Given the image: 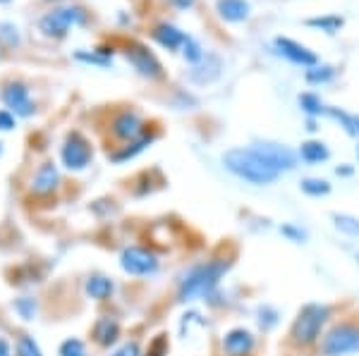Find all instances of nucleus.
Wrapping results in <instances>:
<instances>
[{
	"instance_id": "f8f14e48",
	"label": "nucleus",
	"mask_w": 359,
	"mask_h": 356,
	"mask_svg": "<svg viewBox=\"0 0 359 356\" xmlns=\"http://www.w3.org/2000/svg\"><path fill=\"white\" fill-rule=\"evenodd\" d=\"M259 153L266 158V163L271 168H276L278 172H290L297 168V160H299V153H294L292 148L283 146V143H273V141H257L252 143Z\"/></svg>"
},
{
	"instance_id": "a878e982",
	"label": "nucleus",
	"mask_w": 359,
	"mask_h": 356,
	"mask_svg": "<svg viewBox=\"0 0 359 356\" xmlns=\"http://www.w3.org/2000/svg\"><path fill=\"white\" fill-rule=\"evenodd\" d=\"M299 189L311 199H321V197H328L331 194V182L328 180H321V177H306V180L299 182Z\"/></svg>"
},
{
	"instance_id": "e433bc0d",
	"label": "nucleus",
	"mask_w": 359,
	"mask_h": 356,
	"mask_svg": "<svg viewBox=\"0 0 359 356\" xmlns=\"http://www.w3.org/2000/svg\"><path fill=\"white\" fill-rule=\"evenodd\" d=\"M0 38H5V43H8V45H17V43H20V34H17V27L0 24Z\"/></svg>"
},
{
	"instance_id": "4be33fe9",
	"label": "nucleus",
	"mask_w": 359,
	"mask_h": 356,
	"mask_svg": "<svg viewBox=\"0 0 359 356\" xmlns=\"http://www.w3.org/2000/svg\"><path fill=\"white\" fill-rule=\"evenodd\" d=\"M15 356H46L41 342L32 335V332H17L13 337Z\"/></svg>"
},
{
	"instance_id": "5701e85b",
	"label": "nucleus",
	"mask_w": 359,
	"mask_h": 356,
	"mask_svg": "<svg viewBox=\"0 0 359 356\" xmlns=\"http://www.w3.org/2000/svg\"><path fill=\"white\" fill-rule=\"evenodd\" d=\"M216 8L218 15L228 22H242L249 17V3H245V0H218Z\"/></svg>"
},
{
	"instance_id": "79ce46f5",
	"label": "nucleus",
	"mask_w": 359,
	"mask_h": 356,
	"mask_svg": "<svg viewBox=\"0 0 359 356\" xmlns=\"http://www.w3.org/2000/svg\"><path fill=\"white\" fill-rule=\"evenodd\" d=\"M0 156H3V143H0Z\"/></svg>"
},
{
	"instance_id": "393cba45",
	"label": "nucleus",
	"mask_w": 359,
	"mask_h": 356,
	"mask_svg": "<svg viewBox=\"0 0 359 356\" xmlns=\"http://www.w3.org/2000/svg\"><path fill=\"white\" fill-rule=\"evenodd\" d=\"M55 356H91L89 354V342L82 340V337H77V335H69L57 344Z\"/></svg>"
},
{
	"instance_id": "f3484780",
	"label": "nucleus",
	"mask_w": 359,
	"mask_h": 356,
	"mask_svg": "<svg viewBox=\"0 0 359 356\" xmlns=\"http://www.w3.org/2000/svg\"><path fill=\"white\" fill-rule=\"evenodd\" d=\"M10 311H13L22 323H36L41 315V299L34 292H22L10 301Z\"/></svg>"
},
{
	"instance_id": "2eb2a0df",
	"label": "nucleus",
	"mask_w": 359,
	"mask_h": 356,
	"mask_svg": "<svg viewBox=\"0 0 359 356\" xmlns=\"http://www.w3.org/2000/svg\"><path fill=\"white\" fill-rule=\"evenodd\" d=\"M127 60L135 70L147 79H158L163 77V67H161L158 57H156L151 50H147L144 45H130L127 48Z\"/></svg>"
},
{
	"instance_id": "c756f323",
	"label": "nucleus",
	"mask_w": 359,
	"mask_h": 356,
	"mask_svg": "<svg viewBox=\"0 0 359 356\" xmlns=\"http://www.w3.org/2000/svg\"><path fill=\"white\" fill-rule=\"evenodd\" d=\"M106 356H144V347L142 342L137 340V337H132V340H123L115 349H111Z\"/></svg>"
},
{
	"instance_id": "7c9ffc66",
	"label": "nucleus",
	"mask_w": 359,
	"mask_h": 356,
	"mask_svg": "<svg viewBox=\"0 0 359 356\" xmlns=\"http://www.w3.org/2000/svg\"><path fill=\"white\" fill-rule=\"evenodd\" d=\"M299 106H302V111L306 115H311V118L326 113V106H323L316 94H299Z\"/></svg>"
},
{
	"instance_id": "c85d7f7f",
	"label": "nucleus",
	"mask_w": 359,
	"mask_h": 356,
	"mask_svg": "<svg viewBox=\"0 0 359 356\" xmlns=\"http://www.w3.org/2000/svg\"><path fill=\"white\" fill-rule=\"evenodd\" d=\"M168 352H170V337L165 332L154 335L147 347H144V356H168Z\"/></svg>"
},
{
	"instance_id": "ddd939ff",
	"label": "nucleus",
	"mask_w": 359,
	"mask_h": 356,
	"mask_svg": "<svg viewBox=\"0 0 359 356\" xmlns=\"http://www.w3.org/2000/svg\"><path fill=\"white\" fill-rule=\"evenodd\" d=\"M111 134H113V139H118L120 143H127V141L139 139L142 134H147V131H144L142 115H139L137 111H123V113H118L113 118V122H111Z\"/></svg>"
},
{
	"instance_id": "a211bd4d",
	"label": "nucleus",
	"mask_w": 359,
	"mask_h": 356,
	"mask_svg": "<svg viewBox=\"0 0 359 356\" xmlns=\"http://www.w3.org/2000/svg\"><path fill=\"white\" fill-rule=\"evenodd\" d=\"M276 48H278V53H280L283 57H287L290 62H294V65H302V67H316L318 65V57L311 53L309 48L290 41V38H276Z\"/></svg>"
},
{
	"instance_id": "f704fd0d",
	"label": "nucleus",
	"mask_w": 359,
	"mask_h": 356,
	"mask_svg": "<svg viewBox=\"0 0 359 356\" xmlns=\"http://www.w3.org/2000/svg\"><path fill=\"white\" fill-rule=\"evenodd\" d=\"M74 57H77V60H82V62H89V65H101V67L111 65V57L103 55V53H98V50H94V53H86V50H77V53H74Z\"/></svg>"
},
{
	"instance_id": "423d86ee",
	"label": "nucleus",
	"mask_w": 359,
	"mask_h": 356,
	"mask_svg": "<svg viewBox=\"0 0 359 356\" xmlns=\"http://www.w3.org/2000/svg\"><path fill=\"white\" fill-rule=\"evenodd\" d=\"M94 163V146L82 131H67L60 146V165L67 172H84Z\"/></svg>"
},
{
	"instance_id": "20e7f679",
	"label": "nucleus",
	"mask_w": 359,
	"mask_h": 356,
	"mask_svg": "<svg viewBox=\"0 0 359 356\" xmlns=\"http://www.w3.org/2000/svg\"><path fill=\"white\" fill-rule=\"evenodd\" d=\"M321 356H352L359 354V323L357 320H340L323 332L318 342Z\"/></svg>"
},
{
	"instance_id": "c9c22d12",
	"label": "nucleus",
	"mask_w": 359,
	"mask_h": 356,
	"mask_svg": "<svg viewBox=\"0 0 359 356\" xmlns=\"http://www.w3.org/2000/svg\"><path fill=\"white\" fill-rule=\"evenodd\" d=\"M280 234L285 239H290V242H294V244H304L306 242V232H304L302 227L292 225V222H285V225H280Z\"/></svg>"
},
{
	"instance_id": "4c0bfd02",
	"label": "nucleus",
	"mask_w": 359,
	"mask_h": 356,
	"mask_svg": "<svg viewBox=\"0 0 359 356\" xmlns=\"http://www.w3.org/2000/svg\"><path fill=\"white\" fill-rule=\"evenodd\" d=\"M17 127V118L10 111H0V131H13Z\"/></svg>"
},
{
	"instance_id": "c03bdc74",
	"label": "nucleus",
	"mask_w": 359,
	"mask_h": 356,
	"mask_svg": "<svg viewBox=\"0 0 359 356\" xmlns=\"http://www.w3.org/2000/svg\"><path fill=\"white\" fill-rule=\"evenodd\" d=\"M0 3H10V0H0Z\"/></svg>"
},
{
	"instance_id": "b1692460",
	"label": "nucleus",
	"mask_w": 359,
	"mask_h": 356,
	"mask_svg": "<svg viewBox=\"0 0 359 356\" xmlns=\"http://www.w3.org/2000/svg\"><path fill=\"white\" fill-rule=\"evenodd\" d=\"M299 158L309 165H316V163H323V160L331 158V151H328L323 141L311 139V141H304L302 146H299Z\"/></svg>"
},
{
	"instance_id": "0eeeda50",
	"label": "nucleus",
	"mask_w": 359,
	"mask_h": 356,
	"mask_svg": "<svg viewBox=\"0 0 359 356\" xmlns=\"http://www.w3.org/2000/svg\"><path fill=\"white\" fill-rule=\"evenodd\" d=\"M86 13L77 5H65V8H55L46 13L39 22V29L50 38H62L74 24H84Z\"/></svg>"
},
{
	"instance_id": "7ed1b4c3",
	"label": "nucleus",
	"mask_w": 359,
	"mask_h": 356,
	"mask_svg": "<svg viewBox=\"0 0 359 356\" xmlns=\"http://www.w3.org/2000/svg\"><path fill=\"white\" fill-rule=\"evenodd\" d=\"M331 318H333V308L328 304H318V301L304 304L297 311V315H294L290 330H287V342L297 349L318 347L323 332L331 325Z\"/></svg>"
},
{
	"instance_id": "1a4fd4ad",
	"label": "nucleus",
	"mask_w": 359,
	"mask_h": 356,
	"mask_svg": "<svg viewBox=\"0 0 359 356\" xmlns=\"http://www.w3.org/2000/svg\"><path fill=\"white\" fill-rule=\"evenodd\" d=\"M89 342L106 354L118 347V344L123 342V323H120L118 315H113V313L96 315L89 328Z\"/></svg>"
},
{
	"instance_id": "ea45409f",
	"label": "nucleus",
	"mask_w": 359,
	"mask_h": 356,
	"mask_svg": "<svg viewBox=\"0 0 359 356\" xmlns=\"http://www.w3.org/2000/svg\"><path fill=\"white\" fill-rule=\"evenodd\" d=\"M175 5H177V8H192L194 0H175Z\"/></svg>"
},
{
	"instance_id": "58836bf2",
	"label": "nucleus",
	"mask_w": 359,
	"mask_h": 356,
	"mask_svg": "<svg viewBox=\"0 0 359 356\" xmlns=\"http://www.w3.org/2000/svg\"><path fill=\"white\" fill-rule=\"evenodd\" d=\"M0 356H15V344H13V337L3 335V332H0Z\"/></svg>"
},
{
	"instance_id": "f257e3e1",
	"label": "nucleus",
	"mask_w": 359,
	"mask_h": 356,
	"mask_svg": "<svg viewBox=\"0 0 359 356\" xmlns=\"http://www.w3.org/2000/svg\"><path fill=\"white\" fill-rule=\"evenodd\" d=\"M233 268V258L228 256H208L196 261L177 278L175 299L180 304L208 301L216 292H221L223 278Z\"/></svg>"
},
{
	"instance_id": "cd10ccee",
	"label": "nucleus",
	"mask_w": 359,
	"mask_h": 356,
	"mask_svg": "<svg viewBox=\"0 0 359 356\" xmlns=\"http://www.w3.org/2000/svg\"><path fill=\"white\" fill-rule=\"evenodd\" d=\"M331 218L335 229H340L343 234H350V237H359V218L347 213H333Z\"/></svg>"
},
{
	"instance_id": "6e6552de",
	"label": "nucleus",
	"mask_w": 359,
	"mask_h": 356,
	"mask_svg": "<svg viewBox=\"0 0 359 356\" xmlns=\"http://www.w3.org/2000/svg\"><path fill=\"white\" fill-rule=\"evenodd\" d=\"M0 101H3L5 111H10L15 118H34L36 115V101L32 99V89L20 82V79H13V82H5L3 89H0Z\"/></svg>"
},
{
	"instance_id": "4468645a",
	"label": "nucleus",
	"mask_w": 359,
	"mask_h": 356,
	"mask_svg": "<svg viewBox=\"0 0 359 356\" xmlns=\"http://www.w3.org/2000/svg\"><path fill=\"white\" fill-rule=\"evenodd\" d=\"M84 297L94 304H108L113 301L115 292H118V283L106 273H89L84 278Z\"/></svg>"
},
{
	"instance_id": "37998d69",
	"label": "nucleus",
	"mask_w": 359,
	"mask_h": 356,
	"mask_svg": "<svg viewBox=\"0 0 359 356\" xmlns=\"http://www.w3.org/2000/svg\"><path fill=\"white\" fill-rule=\"evenodd\" d=\"M46 3H57V0H46Z\"/></svg>"
},
{
	"instance_id": "412c9836",
	"label": "nucleus",
	"mask_w": 359,
	"mask_h": 356,
	"mask_svg": "<svg viewBox=\"0 0 359 356\" xmlns=\"http://www.w3.org/2000/svg\"><path fill=\"white\" fill-rule=\"evenodd\" d=\"M154 38L158 41L163 48H168V50H175V48H180L184 41H187V36H184L180 29H175L172 24H158L154 29Z\"/></svg>"
},
{
	"instance_id": "a19ab883",
	"label": "nucleus",
	"mask_w": 359,
	"mask_h": 356,
	"mask_svg": "<svg viewBox=\"0 0 359 356\" xmlns=\"http://www.w3.org/2000/svg\"><path fill=\"white\" fill-rule=\"evenodd\" d=\"M335 172H338V175H352V168H338Z\"/></svg>"
},
{
	"instance_id": "bb28decb",
	"label": "nucleus",
	"mask_w": 359,
	"mask_h": 356,
	"mask_svg": "<svg viewBox=\"0 0 359 356\" xmlns=\"http://www.w3.org/2000/svg\"><path fill=\"white\" fill-rule=\"evenodd\" d=\"M257 323H259V328H262L264 332H269V330H273L278 323H280V313H278L273 306L264 304V306L257 308Z\"/></svg>"
},
{
	"instance_id": "2f4dec72",
	"label": "nucleus",
	"mask_w": 359,
	"mask_h": 356,
	"mask_svg": "<svg viewBox=\"0 0 359 356\" xmlns=\"http://www.w3.org/2000/svg\"><path fill=\"white\" fill-rule=\"evenodd\" d=\"M309 27H318V29H323V31H328V34H335L340 27H343V20L340 17H314V20H309L306 22Z\"/></svg>"
},
{
	"instance_id": "473e14b6",
	"label": "nucleus",
	"mask_w": 359,
	"mask_h": 356,
	"mask_svg": "<svg viewBox=\"0 0 359 356\" xmlns=\"http://www.w3.org/2000/svg\"><path fill=\"white\" fill-rule=\"evenodd\" d=\"M335 77V70L333 67H311V70H306V82L311 84H318V82H331Z\"/></svg>"
},
{
	"instance_id": "9d476101",
	"label": "nucleus",
	"mask_w": 359,
	"mask_h": 356,
	"mask_svg": "<svg viewBox=\"0 0 359 356\" xmlns=\"http://www.w3.org/2000/svg\"><path fill=\"white\" fill-rule=\"evenodd\" d=\"M62 187V175H60V168L53 160H43V163L36 165V170L32 172L29 177V194L36 199H50L60 192Z\"/></svg>"
},
{
	"instance_id": "72a5a7b5",
	"label": "nucleus",
	"mask_w": 359,
	"mask_h": 356,
	"mask_svg": "<svg viewBox=\"0 0 359 356\" xmlns=\"http://www.w3.org/2000/svg\"><path fill=\"white\" fill-rule=\"evenodd\" d=\"M182 55H184V60H187V62L196 65V62H199L201 57H204V50L199 48V43H196L194 38L187 36V41L182 43Z\"/></svg>"
},
{
	"instance_id": "dca6fc26",
	"label": "nucleus",
	"mask_w": 359,
	"mask_h": 356,
	"mask_svg": "<svg viewBox=\"0 0 359 356\" xmlns=\"http://www.w3.org/2000/svg\"><path fill=\"white\" fill-rule=\"evenodd\" d=\"M46 275H48V266H41L39 261H25L10 271V283L20 290H29V287L41 285Z\"/></svg>"
},
{
	"instance_id": "aec40b11",
	"label": "nucleus",
	"mask_w": 359,
	"mask_h": 356,
	"mask_svg": "<svg viewBox=\"0 0 359 356\" xmlns=\"http://www.w3.org/2000/svg\"><path fill=\"white\" fill-rule=\"evenodd\" d=\"M221 57L218 55H204L196 65H192V70H189V79H192L194 84H211L213 79L221 77Z\"/></svg>"
},
{
	"instance_id": "f03ea898",
	"label": "nucleus",
	"mask_w": 359,
	"mask_h": 356,
	"mask_svg": "<svg viewBox=\"0 0 359 356\" xmlns=\"http://www.w3.org/2000/svg\"><path fill=\"white\" fill-rule=\"evenodd\" d=\"M223 168L237 180L254 187H269L280 177V172L271 168L266 158L254 146H235L223 153Z\"/></svg>"
},
{
	"instance_id": "a18cd8bd",
	"label": "nucleus",
	"mask_w": 359,
	"mask_h": 356,
	"mask_svg": "<svg viewBox=\"0 0 359 356\" xmlns=\"http://www.w3.org/2000/svg\"><path fill=\"white\" fill-rule=\"evenodd\" d=\"M357 158H359V146H357Z\"/></svg>"
},
{
	"instance_id": "6ab92c4d",
	"label": "nucleus",
	"mask_w": 359,
	"mask_h": 356,
	"mask_svg": "<svg viewBox=\"0 0 359 356\" xmlns=\"http://www.w3.org/2000/svg\"><path fill=\"white\" fill-rule=\"evenodd\" d=\"M154 141H156V134H142L139 139L127 141V143H123V146H118L113 153H108V158H111L115 165H123V163H127V160H135L139 153L147 151Z\"/></svg>"
},
{
	"instance_id": "39448f33",
	"label": "nucleus",
	"mask_w": 359,
	"mask_h": 356,
	"mask_svg": "<svg viewBox=\"0 0 359 356\" xmlns=\"http://www.w3.org/2000/svg\"><path fill=\"white\" fill-rule=\"evenodd\" d=\"M118 266L130 278H154L161 271V256L151 246L127 244L118 254Z\"/></svg>"
},
{
	"instance_id": "9b49d317",
	"label": "nucleus",
	"mask_w": 359,
	"mask_h": 356,
	"mask_svg": "<svg viewBox=\"0 0 359 356\" xmlns=\"http://www.w3.org/2000/svg\"><path fill=\"white\" fill-rule=\"evenodd\" d=\"M257 349V335L245 325L225 330L221 337V352L223 356H252Z\"/></svg>"
}]
</instances>
